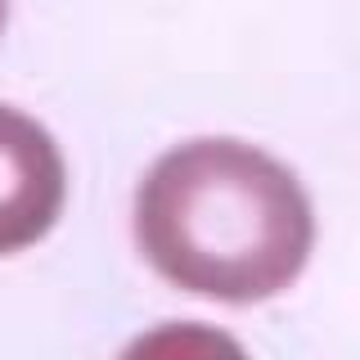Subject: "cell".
Masks as SVG:
<instances>
[{
	"instance_id": "obj_3",
	"label": "cell",
	"mask_w": 360,
	"mask_h": 360,
	"mask_svg": "<svg viewBox=\"0 0 360 360\" xmlns=\"http://www.w3.org/2000/svg\"><path fill=\"white\" fill-rule=\"evenodd\" d=\"M0 27H5V0H0Z\"/></svg>"
},
{
	"instance_id": "obj_1",
	"label": "cell",
	"mask_w": 360,
	"mask_h": 360,
	"mask_svg": "<svg viewBox=\"0 0 360 360\" xmlns=\"http://www.w3.org/2000/svg\"><path fill=\"white\" fill-rule=\"evenodd\" d=\"M135 243L167 284L252 307L302 275L315 243L297 176L243 140H189L135 189Z\"/></svg>"
},
{
	"instance_id": "obj_2",
	"label": "cell",
	"mask_w": 360,
	"mask_h": 360,
	"mask_svg": "<svg viewBox=\"0 0 360 360\" xmlns=\"http://www.w3.org/2000/svg\"><path fill=\"white\" fill-rule=\"evenodd\" d=\"M63 198L68 172L54 135L27 112L0 104V257L45 239Z\"/></svg>"
}]
</instances>
